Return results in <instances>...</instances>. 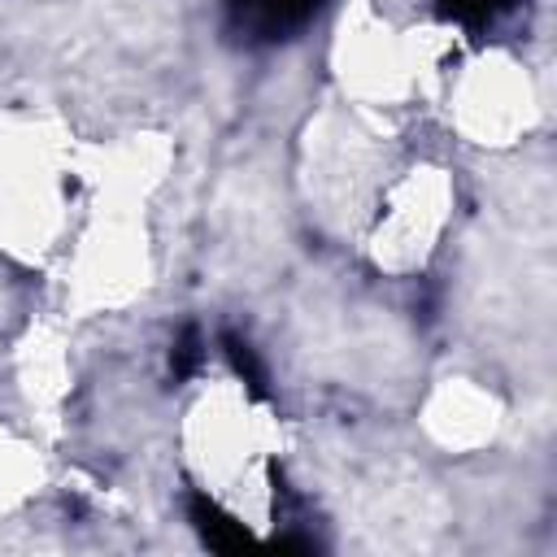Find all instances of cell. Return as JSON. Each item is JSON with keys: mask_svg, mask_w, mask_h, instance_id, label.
<instances>
[{"mask_svg": "<svg viewBox=\"0 0 557 557\" xmlns=\"http://www.w3.org/2000/svg\"><path fill=\"white\" fill-rule=\"evenodd\" d=\"M248 17H257V22H265L270 30H278V26H287V22H300L309 9H313V0H235Z\"/></svg>", "mask_w": 557, "mask_h": 557, "instance_id": "cell-1", "label": "cell"}]
</instances>
